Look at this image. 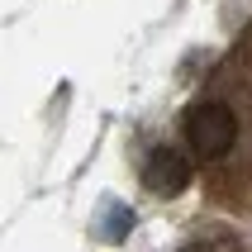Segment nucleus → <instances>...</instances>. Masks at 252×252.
I'll use <instances>...</instances> for the list:
<instances>
[{
    "label": "nucleus",
    "mask_w": 252,
    "mask_h": 252,
    "mask_svg": "<svg viewBox=\"0 0 252 252\" xmlns=\"http://www.w3.org/2000/svg\"><path fill=\"white\" fill-rule=\"evenodd\" d=\"M143 186L153 195H162V200L181 195L186 186H190V157L176 153V148H153L148 162H143Z\"/></svg>",
    "instance_id": "f03ea898"
},
{
    "label": "nucleus",
    "mask_w": 252,
    "mask_h": 252,
    "mask_svg": "<svg viewBox=\"0 0 252 252\" xmlns=\"http://www.w3.org/2000/svg\"><path fill=\"white\" fill-rule=\"evenodd\" d=\"M181 133H186V148L195 157L219 162V157L233 148V138H238V119H233L228 105L205 100V105H190V110L181 114Z\"/></svg>",
    "instance_id": "f257e3e1"
}]
</instances>
